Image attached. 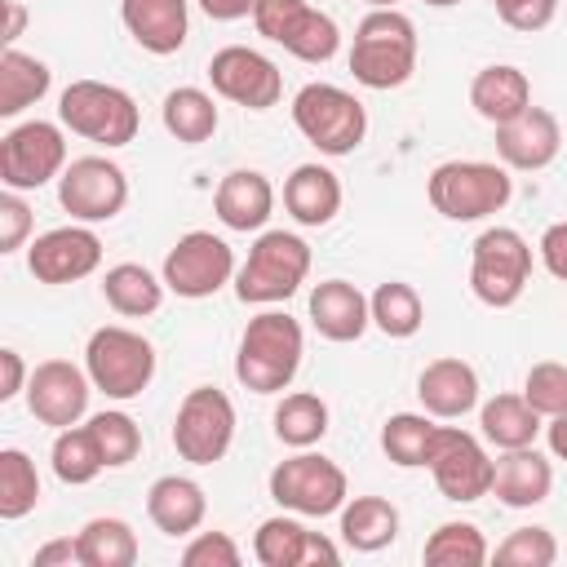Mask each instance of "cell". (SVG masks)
I'll return each mask as SVG.
<instances>
[{"mask_svg": "<svg viewBox=\"0 0 567 567\" xmlns=\"http://www.w3.org/2000/svg\"><path fill=\"white\" fill-rule=\"evenodd\" d=\"M301 350H306L301 323L288 310H261L257 319H248V328L239 337L235 377L252 394H275L297 377Z\"/></svg>", "mask_w": 567, "mask_h": 567, "instance_id": "obj_1", "label": "cell"}, {"mask_svg": "<svg viewBox=\"0 0 567 567\" xmlns=\"http://www.w3.org/2000/svg\"><path fill=\"white\" fill-rule=\"evenodd\" d=\"M350 71L363 89H399L416 71V27L399 9H372L354 27Z\"/></svg>", "mask_w": 567, "mask_h": 567, "instance_id": "obj_2", "label": "cell"}, {"mask_svg": "<svg viewBox=\"0 0 567 567\" xmlns=\"http://www.w3.org/2000/svg\"><path fill=\"white\" fill-rule=\"evenodd\" d=\"M430 208L443 213L447 221H483L492 213H501L514 195V182L501 164L487 159H447L430 173L425 182Z\"/></svg>", "mask_w": 567, "mask_h": 567, "instance_id": "obj_3", "label": "cell"}, {"mask_svg": "<svg viewBox=\"0 0 567 567\" xmlns=\"http://www.w3.org/2000/svg\"><path fill=\"white\" fill-rule=\"evenodd\" d=\"M310 275V244L292 230H266L248 248V261L235 275V297L244 306L288 301Z\"/></svg>", "mask_w": 567, "mask_h": 567, "instance_id": "obj_4", "label": "cell"}, {"mask_svg": "<svg viewBox=\"0 0 567 567\" xmlns=\"http://www.w3.org/2000/svg\"><path fill=\"white\" fill-rule=\"evenodd\" d=\"M84 372L106 399H137L155 377V346L120 323H106L84 346Z\"/></svg>", "mask_w": 567, "mask_h": 567, "instance_id": "obj_5", "label": "cell"}, {"mask_svg": "<svg viewBox=\"0 0 567 567\" xmlns=\"http://www.w3.org/2000/svg\"><path fill=\"white\" fill-rule=\"evenodd\" d=\"M58 120L71 133H80V137H89L97 146H128L137 137V124H142L137 120V102L124 89L102 84V80L66 84L62 97H58Z\"/></svg>", "mask_w": 567, "mask_h": 567, "instance_id": "obj_6", "label": "cell"}, {"mask_svg": "<svg viewBox=\"0 0 567 567\" xmlns=\"http://www.w3.org/2000/svg\"><path fill=\"white\" fill-rule=\"evenodd\" d=\"M292 124L323 155H350V151H359V142L368 133V111L354 93H346L337 84H306L292 97Z\"/></svg>", "mask_w": 567, "mask_h": 567, "instance_id": "obj_7", "label": "cell"}, {"mask_svg": "<svg viewBox=\"0 0 567 567\" xmlns=\"http://www.w3.org/2000/svg\"><path fill=\"white\" fill-rule=\"evenodd\" d=\"M532 275V244L514 226H487L470 252V288L483 306L505 310L523 297Z\"/></svg>", "mask_w": 567, "mask_h": 567, "instance_id": "obj_8", "label": "cell"}, {"mask_svg": "<svg viewBox=\"0 0 567 567\" xmlns=\"http://www.w3.org/2000/svg\"><path fill=\"white\" fill-rule=\"evenodd\" d=\"M270 496L292 514L323 518V514H337L346 505L350 487H346V470L337 461L315 456V452H297L270 470Z\"/></svg>", "mask_w": 567, "mask_h": 567, "instance_id": "obj_9", "label": "cell"}, {"mask_svg": "<svg viewBox=\"0 0 567 567\" xmlns=\"http://www.w3.org/2000/svg\"><path fill=\"white\" fill-rule=\"evenodd\" d=\"M235 439V403L217 385H195L173 421V447L190 465H213L230 452Z\"/></svg>", "mask_w": 567, "mask_h": 567, "instance_id": "obj_10", "label": "cell"}, {"mask_svg": "<svg viewBox=\"0 0 567 567\" xmlns=\"http://www.w3.org/2000/svg\"><path fill=\"white\" fill-rule=\"evenodd\" d=\"M66 168V137L49 120H27L0 137V182L4 190H40Z\"/></svg>", "mask_w": 567, "mask_h": 567, "instance_id": "obj_11", "label": "cell"}, {"mask_svg": "<svg viewBox=\"0 0 567 567\" xmlns=\"http://www.w3.org/2000/svg\"><path fill=\"white\" fill-rule=\"evenodd\" d=\"M257 31L275 44H284L292 58L301 62H328L337 49H341V31L337 22L306 4V0H261V9L252 13Z\"/></svg>", "mask_w": 567, "mask_h": 567, "instance_id": "obj_12", "label": "cell"}, {"mask_svg": "<svg viewBox=\"0 0 567 567\" xmlns=\"http://www.w3.org/2000/svg\"><path fill=\"white\" fill-rule=\"evenodd\" d=\"M230 275H235V252H230V244H226L221 235H213V230H190V235H182V239L168 248V257H164V284H168V292L190 297V301L213 297L217 288L230 284Z\"/></svg>", "mask_w": 567, "mask_h": 567, "instance_id": "obj_13", "label": "cell"}, {"mask_svg": "<svg viewBox=\"0 0 567 567\" xmlns=\"http://www.w3.org/2000/svg\"><path fill=\"white\" fill-rule=\"evenodd\" d=\"M58 199L75 221H111L128 204V177L102 155H80L58 177Z\"/></svg>", "mask_w": 567, "mask_h": 567, "instance_id": "obj_14", "label": "cell"}, {"mask_svg": "<svg viewBox=\"0 0 567 567\" xmlns=\"http://www.w3.org/2000/svg\"><path fill=\"white\" fill-rule=\"evenodd\" d=\"M208 80H213V89H217L221 97H230V102H239V106H248V111H270V106L284 97V75H279V66H275L266 53L248 49V44H226V49H217V53L208 58Z\"/></svg>", "mask_w": 567, "mask_h": 567, "instance_id": "obj_15", "label": "cell"}, {"mask_svg": "<svg viewBox=\"0 0 567 567\" xmlns=\"http://www.w3.org/2000/svg\"><path fill=\"white\" fill-rule=\"evenodd\" d=\"M434 474V487L447 496V501H478L492 492V461L483 452V443L456 425H443L439 430V443H434V456L425 465Z\"/></svg>", "mask_w": 567, "mask_h": 567, "instance_id": "obj_16", "label": "cell"}, {"mask_svg": "<svg viewBox=\"0 0 567 567\" xmlns=\"http://www.w3.org/2000/svg\"><path fill=\"white\" fill-rule=\"evenodd\" d=\"M89 372H80L75 363L66 359H44L31 381H27V408L40 425H53V430H66L75 425L84 412H89Z\"/></svg>", "mask_w": 567, "mask_h": 567, "instance_id": "obj_17", "label": "cell"}, {"mask_svg": "<svg viewBox=\"0 0 567 567\" xmlns=\"http://www.w3.org/2000/svg\"><path fill=\"white\" fill-rule=\"evenodd\" d=\"M27 266L40 284H75L102 266V239L89 226H58L44 230L27 248Z\"/></svg>", "mask_w": 567, "mask_h": 567, "instance_id": "obj_18", "label": "cell"}, {"mask_svg": "<svg viewBox=\"0 0 567 567\" xmlns=\"http://www.w3.org/2000/svg\"><path fill=\"white\" fill-rule=\"evenodd\" d=\"M558 146H563V128L545 106H527L509 124H496V155L505 168L536 173L558 155Z\"/></svg>", "mask_w": 567, "mask_h": 567, "instance_id": "obj_19", "label": "cell"}, {"mask_svg": "<svg viewBox=\"0 0 567 567\" xmlns=\"http://www.w3.org/2000/svg\"><path fill=\"white\" fill-rule=\"evenodd\" d=\"M310 323H315V332L328 337V341H359L363 328L372 323V306H368V297H363L354 284H346V279H323V284H315V292H310Z\"/></svg>", "mask_w": 567, "mask_h": 567, "instance_id": "obj_20", "label": "cell"}, {"mask_svg": "<svg viewBox=\"0 0 567 567\" xmlns=\"http://www.w3.org/2000/svg\"><path fill=\"white\" fill-rule=\"evenodd\" d=\"M213 208H217L221 226H230V230H261L275 213V186L257 168H235L217 182Z\"/></svg>", "mask_w": 567, "mask_h": 567, "instance_id": "obj_21", "label": "cell"}, {"mask_svg": "<svg viewBox=\"0 0 567 567\" xmlns=\"http://www.w3.org/2000/svg\"><path fill=\"white\" fill-rule=\"evenodd\" d=\"M416 399L430 416L456 421L478 403V372L465 359H434L416 381Z\"/></svg>", "mask_w": 567, "mask_h": 567, "instance_id": "obj_22", "label": "cell"}, {"mask_svg": "<svg viewBox=\"0 0 567 567\" xmlns=\"http://www.w3.org/2000/svg\"><path fill=\"white\" fill-rule=\"evenodd\" d=\"M554 465L536 447H509L501 461H492V492L509 509H532L549 496Z\"/></svg>", "mask_w": 567, "mask_h": 567, "instance_id": "obj_23", "label": "cell"}, {"mask_svg": "<svg viewBox=\"0 0 567 567\" xmlns=\"http://www.w3.org/2000/svg\"><path fill=\"white\" fill-rule=\"evenodd\" d=\"M120 18L146 53L168 58L186 44V0H120Z\"/></svg>", "mask_w": 567, "mask_h": 567, "instance_id": "obj_24", "label": "cell"}, {"mask_svg": "<svg viewBox=\"0 0 567 567\" xmlns=\"http://www.w3.org/2000/svg\"><path fill=\"white\" fill-rule=\"evenodd\" d=\"M146 514L151 523L164 532V536H190L204 514H208V501H204V487L186 474H164L151 483L146 492Z\"/></svg>", "mask_w": 567, "mask_h": 567, "instance_id": "obj_25", "label": "cell"}, {"mask_svg": "<svg viewBox=\"0 0 567 567\" xmlns=\"http://www.w3.org/2000/svg\"><path fill=\"white\" fill-rule=\"evenodd\" d=\"M284 208L301 226H328L341 208V182L323 164H297L292 177L284 182Z\"/></svg>", "mask_w": 567, "mask_h": 567, "instance_id": "obj_26", "label": "cell"}, {"mask_svg": "<svg viewBox=\"0 0 567 567\" xmlns=\"http://www.w3.org/2000/svg\"><path fill=\"white\" fill-rule=\"evenodd\" d=\"M470 106L487 120V124H509L514 115H523L532 106V84L518 66H483L470 84Z\"/></svg>", "mask_w": 567, "mask_h": 567, "instance_id": "obj_27", "label": "cell"}, {"mask_svg": "<svg viewBox=\"0 0 567 567\" xmlns=\"http://www.w3.org/2000/svg\"><path fill=\"white\" fill-rule=\"evenodd\" d=\"M399 536V509L385 496H354L341 505V540L359 554H377Z\"/></svg>", "mask_w": 567, "mask_h": 567, "instance_id": "obj_28", "label": "cell"}, {"mask_svg": "<svg viewBox=\"0 0 567 567\" xmlns=\"http://www.w3.org/2000/svg\"><path fill=\"white\" fill-rule=\"evenodd\" d=\"M164 279H155L146 266L137 261H120L102 275V292H106V306L124 319H142V315H155L159 301H164Z\"/></svg>", "mask_w": 567, "mask_h": 567, "instance_id": "obj_29", "label": "cell"}, {"mask_svg": "<svg viewBox=\"0 0 567 567\" xmlns=\"http://www.w3.org/2000/svg\"><path fill=\"white\" fill-rule=\"evenodd\" d=\"M478 425H483V439L496 443L501 452H509V447H532L536 434H540V412H536L523 394H496V399L483 403Z\"/></svg>", "mask_w": 567, "mask_h": 567, "instance_id": "obj_30", "label": "cell"}, {"mask_svg": "<svg viewBox=\"0 0 567 567\" xmlns=\"http://www.w3.org/2000/svg\"><path fill=\"white\" fill-rule=\"evenodd\" d=\"M49 80L53 75H49V66L40 58H31V53H22V49L9 44L0 53V115L13 120L27 106H35L49 93Z\"/></svg>", "mask_w": 567, "mask_h": 567, "instance_id": "obj_31", "label": "cell"}, {"mask_svg": "<svg viewBox=\"0 0 567 567\" xmlns=\"http://www.w3.org/2000/svg\"><path fill=\"white\" fill-rule=\"evenodd\" d=\"M439 430L430 421V412H394L385 425H381V447L394 465L403 470H416V465H430L434 456V443H439Z\"/></svg>", "mask_w": 567, "mask_h": 567, "instance_id": "obj_32", "label": "cell"}, {"mask_svg": "<svg viewBox=\"0 0 567 567\" xmlns=\"http://www.w3.org/2000/svg\"><path fill=\"white\" fill-rule=\"evenodd\" d=\"M159 115H164V128H168L177 142H186V146H199V142H208V137L217 133V102H213L204 89H195V84L173 89V93L164 97Z\"/></svg>", "mask_w": 567, "mask_h": 567, "instance_id": "obj_33", "label": "cell"}, {"mask_svg": "<svg viewBox=\"0 0 567 567\" xmlns=\"http://www.w3.org/2000/svg\"><path fill=\"white\" fill-rule=\"evenodd\" d=\"M80 567H133L137 536L124 518H89L80 527Z\"/></svg>", "mask_w": 567, "mask_h": 567, "instance_id": "obj_34", "label": "cell"}, {"mask_svg": "<svg viewBox=\"0 0 567 567\" xmlns=\"http://www.w3.org/2000/svg\"><path fill=\"white\" fill-rule=\"evenodd\" d=\"M368 306H372V323H377L385 337H399V341H403V337H416L421 323H425V306H421L416 288L403 284V279L381 284V288L368 297Z\"/></svg>", "mask_w": 567, "mask_h": 567, "instance_id": "obj_35", "label": "cell"}, {"mask_svg": "<svg viewBox=\"0 0 567 567\" xmlns=\"http://www.w3.org/2000/svg\"><path fill=\"white\" fill-rule=\"evenodd\" d=\"M102 470H106V456H102V447H97L89 425L58 430V439H53V474L62 483L80 487V483H93Z\"/></svg>", "mask_w": 567, "mask_h": 567, "instance_id": "obj_36", "label": "cell"}, {"mask_svg": "<svg viewBox=\"0 0 567 567\" xmlns=\"http://www.w3.org/2000/svg\"><path fill=\"white\" fill-rule=\"evenodd\" d=\"M275 434H279V443H288V447H310V443H319V439L328 434V403H323L319 394H306V390L284 394V403L275 408Z\"/></svg>", "mask_w": 567, "mask_h": 567, "instance_id": "obj_37", "label": "cell"}, {"mask_svg": "<svg viewBox=\"0 0 567 567\" xmlns=\"http://www.w3.org/2000/svg\"><path fill=\"white\" fill-rule=\"evenodd\" d=\"M492 558L483 532L474 523H443L425 540V563L430 567H483Z\"/></svg>", "mask_w": 567, "mask_h": 567, "instance_id": "obj_38", "label": "cell"}, {"mask_svg": "<svg viewBox=\"0 0 567 567\" xmlns=\"http://www.w3.org/2000/svg\"><path fill=\"white\" fill-rule=\"evenodd\" d=\"M40 501V474H35V461L18 447H4L0 452V518L13 523L22 514H31Z\"/></svg>", "mask_w": 567, "mask_h": 567, "instance_id": "obj_39", "label": "cell"}, {"mask_svg": "<svg viewBox=\"0 0 567 567\" xmlns=\"http://www.w3.org/2000/svg\"><path fill=\"white\" fill-rule=\"evenodd\" d=\"M301 549H306V527L297 518H266L252 536V554L266 567H301Z\"/></svg>", "mask_w": 567, "mask_h": 567, "instance_id": "obj_40", "label": "cell"}, {"mask_svg": "<svg viewBox=\"0 0 567 567\" xmlns=\"http://www.w3.org/2000/svg\"><path fill=\"white\" fill-rule=\"evenodd\" d=\"M89 430H93V439H97V447L106 456V470L128 465L142 452V430H137V421L128 412H97L89 421Z\"/></svg>", "mask_w": 567, "mask_h": 567, "instance_id": "obj_41", "label": "cell"}, {"mask_svg": "<svg viewBox=\"0 0 567 567\" xmlns=\"http://www.w3.org/2000/svg\"><path fill=\"white\" fill-rule=\"evenodd\" d=\"M558 558V540L549 527H518L496 545L501 567H549Z\"/></svg>", "mask_w": 567, "mask_h": 567, "instance_id": "obj_42", "label": "cell"}, {"mask_svg": "<svg viewBox=\"0 0 567 567\" xmlns=\"http://www.w3.org/2000/svg\"><path fill=\"white\" fill-rule=\"evenodd\" d=\"M523 399L540 412V416H558L567 412V363H532L527 368V381H523Z\"/></svg>", "mask_w": 567, "mask_h": 567, "instance_id": "obj_43", "label": "cell"}, {"mask_svg": "<svg viewBox=\"0 0 567 567\" xmlns=\"http://www.w3.org/2000/svg\"><path fill=\"white\" fill-rule=\"evenodd\" d=\"M186 567H239V545L226 532H199L186 549H182Z\"/></svg>", "mask_w": 567, "mask_h": 567, "instance_id": "obj_44", "label": "cell"}, {"mask_svg": "<svg viewBox=\"0 0 567 567\" xmlns=\"http://www.w3.org/2000/svg\"><path fill=\"white\" fill-rule=\"evenodd\" d=\"M496 13L514 31H540V27L554 22L558 0H496Z\"/></svg>", "mask_w": 567, "mask_h": 567, "instance_id": "obj_45", "label": "cell"}, {"mask_svg": "<svg viewBox=\"0 0 567 567\" xmlns=\"http://www.w3.org/2000/svg\"><path fill=\"white\" fill-rule=\"evenodd\" d=\"M31 235V208L18 199V190L0 195V252H18Z\"/></svg>", "mask_w": 567, "mask_h": 567, "instance_id": "obj_46", "label": "cell"}, {"mask_svg": "<svg viewBox=\"0 0 567 567\" xmlns=\"http://www.w3.org/2000/svg\"><path fill=\"white\" fill-rule=\"evenodd\" d=\"M540 261H545V270L554 279L567 284V221L545 226V235H540Z\"/></svg>", "mask_w": 567, "mask_h": 567, "instance_id": "obj_47", "label": "cell"}, {"mask_svg": "<svg viewBox=\"0 0 567 567\" xmlns=\"http://www.w3.org/2000/svg\"><path fill=\"white\" fill-rule=\"evenodd\" d=\"M31 567H80V540L75 536H58V540L40 545Z\"/></svg>", "mask_w": 567, "mask_h": 567, "instance_id": "obj_48", "label": "cell"}, {"mask_svg": "<svg viewBox=\"0 0 567 567\" xmlns=\"http://www.w3.org/2000/svg\"><path fill=\"white\" fill-rule=\"evenodd\" d=\"M0 368H4V381H0V399L9 403L18 390H27L22 381H31V377H27V368H22V354H18V350H0Z\"/></svg>", "mask_w": 567, "mask_h": 567, "instance_id": "obj_49", "label": "cell"}, {"mask_svg": "<svg viewBox=\"0 0 567 567\" xmlns=\"http://www.w3.org/2000/svg\"><path fill=\"white\" fill-rule=\"evenodd\" d=\"M199 9L213 18V22H235V18H248L261 9V0H199Z\"/></svg>", "mask_w": 567, "mask_h": 567, "instance_id": "obj_50", "label": "cell"}, {"mask_svg": "<svg viewBox=\"0 0 567 567\" xmlns=\"http://www.w3.org/2000/svg\"><path fill=\"white\" fill-rule=\"evenodd\" d=\"M341 558V549L323 536V532H306V549H301V567H310V563H337Z\"/></svg>", "mask_w": 567, "mask_h": 567, "instance_id": "obj_51", "label": "cell"}, {"mask_svg": "<svg viewBox=\"0 0 567 567\" xmlns=\"http://www.w3.org/2000/svg\"><path fill=\"white\" fill-rule=\"evenodd\" d=\"M22 27H27V9H22V0H4V44H13L18 35H22Z\"/></svg>", "mask_w": 567, "mask_h": 567, "instance_id": "obj_52", "label": "cell"}, {"mask_svg": "<svg viewBox=\"0 0 567 567\" xmlns=\"http://www.w3.org/2000/svg\"><path fill=\"white\" fill-rule=\"evenodd\" d=\"M545 439H549V452H554L558 461H567V412L549 416V425H545Z\"/></svg>", "mask_w": 567, "mask_h": 567, "instance_id": "obj_53", "label": "cell"}, {"mask_svg": "<svg viewBox=\"0 0 567 567\" xmlns=\"http://www.w3.org/2000/svg\"><path fill=\"white\" fill-rule=\"evenodd\" d=\"M425 4H434V9H447V4H461V0H425Z\"/></svg>", "mask_w": 567, "mask_h": 567, "instance_id": "obj_54", "label": "cell"}, {"mask_svg": "<svg viewBox=\"0 0 567 567\" xmlns=\"http://www.w3.org/2000/svg\"><path fill=\"white\" fill-rule=\"evenodd\" d=\"M372 9H394V0H368Z\"/></svg>", "mask_w": 567, "mask_h": 567, "instance_id": "obj_55", "label": "cell"}]
</instances>
